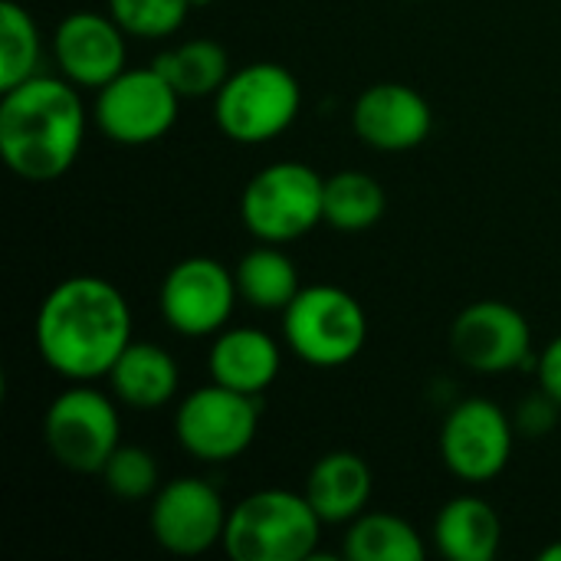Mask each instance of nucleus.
I'll return each mask as SVG.
<instances>
[{
  "label": "nucleus",
  "instance_id": "obj_8",
  "mask_svg": "<svg viewBox=\"0 0 561 561\" xmlns=\"http://www.w3.org/2000/svg\"><path fill=\"white\" fill-rule=\"evenodd\" d=\"M260 414L263 408L256 394L210 381L178 404L174 437L201 463H230L253 447Z\"/></svg>",
  "mask_w": 561,
  "mask_h": 561
},
{
  "label": "nucleus",
  "instance_id": "obj_12",
  "mask_svg": "<svg viewBox=\"0 0 561 561\" xmlns=\"http://www.w3.org/2000/svg\"><path fill=\"white\" fill-rule=\"evenodd\" d=\"M513 421L490 398H467L450 408L440 427V460L463 483H490L513 460Z\"/></svg>",
  "mask_w": 561,
  "mask_h": 561
},
{
  "label": "nucleus",
  "instance_id": "obj_3",
  "mask_svg": "<svg viewBox=\"0 0 561 561\" xmlns=\"http://www.w3.org/2000/svg\"><path fill=\"white\" fill-rule=\"evenodd\" d=\"M322 526L306 493L260 490L230 510L220 549L233 561L316 559Z\"/></svg>",
  "mask_w": 561,
  "mask_h": 561
},
{
  "label": "nucleus",
  "instance_id": "obj_13",
  "mask_svg": "<svg viewBox=\"0 0 561 561\" xmlns=\"http://www.w3.org/2000/svg\"><path fill=\"white\" fill-rule=\"evenodd\" d=\"M450 348L463 368L500 375L526 365L533 352V329L516 306L503 299H480L454 319Z\"/></svg>",
  "mask_w": 561,
  "mask_h": 561
},
{
  "label": "nucleus",
  "instance_id": "obj_7",
  "mask_svg": "<svg viewBox=\"0 0 561 561\" xmlns=\"http://www.w3.org/2000/svg\"><path fill=\"white\" fill-rule=\"evenodd\" d=\"M112 398L92 388V381H72L49 401L43 414V444L59 467L72 473H102L122 444V417Z\"/></svg>",
  "mask_w": 561,
  "mask_h": 561
},
{
  "label": "nucleus",
  "instance_id": "obj_27",
  "mask_svg": "<svg viewBox=\"0 0 561 561\" xmlns=\"http://www.w3.org/2000/svg\"><path fill=\"white\" fill-rule=\"evenodd\" d=\"M536 371H539V388L561 408V335L546 345V352L539 355Z\"/></svg>",
  "mask_w": 561,
  "mask_h": 561
},
{
  "label": "nucleus",
  "instance_id": "obj_25",
  "mask_svg": "<svg viewBox=\"0 0 561 561\" xmlns=\"http://www.w3.org/2000/svg\"><path fill=\"white\" fill-rule=\"evenodd\" d=\"M191 10V0H108V13L115 16V23L135 39L174 36Z\"/></svg>",
  "mask_w": 561,
  "mask_h": 561
},
{
  "label": "nucleus",
  "instance_id": "obj_24",
  "mask_svg": "<svg viewBox=\"0 0 561 561\" xmlns=\"http://www.w3.org/2000/svg\"><path fill=\"white\" fill-rule=\"evenodd\" d=\"M39 59H43V36L33 13L16 0H3L0 3V92L39 76L36 72Z\"/></svg>",
  "mask_w": 561,
  "mask_h": 561
},
{
  "label": "nucleus",
  "instance_id": "obj_18",
  "mask_svg": "<svg viewBox=\"0 0 561 561\" xmlns=\"http://www.w3.org/2000/svg\"><path fill=\"white\" fill-rule=\"evenodd\" d=\"M105 378L115 401L131 411H158L171 404L181 388L174 355L154 342H131Z\"/></svg>",
  "mask_w": 561,
  "mask_h": 561
},
{
  "label": "nucleus",
  "instance_id": "obj_2",
  "mask_svg": "<svg viewBox=\"0 0 561 561\" xmlns=\"http://www.w3.org/2000/svg\"><path fill=\"white\" fill-rule=\"evenodd\" d=\"M89 112L66 76H33L0 99V154L33 184L62 178L82 154Z\"/></svg>",
  "mask_w": 561,
  "mask_h": 561
},
{
  "label": "nucleus",
  "instance_id": "obj_6",
  "mask_svg": "<svg viewBox=\"0 0 561 561\" xmlns=\"http://www.w3.org/2000/svg\"><path fill=\"white\" fill-rule=\"evenodd\" d=\"M325 178L302 161H273L240 194V220L260 243H293L322 224Z\"/></svg>",
  "mask_w": 561,
  "mask_h": 561
},
{
  "label": "nucleus",
  "instance_id": "obj_4",
  "mask_svg": "<svg viewBox=\"0 0 561 561\" xmlns=\"http://www.w3.org/2000/svg\"><path fill=\"white\" fill-rule=\"evenodd\" d=\"M283 339L299 362L312 368H342L368 345V312L342 286H302L283 309Z\"/></svg>",
  "mask_w": 561,
  "mask_h": 561
},
{
  "label": "nucleus",
  "instance_id": "obj_9",
  "mask_svg": "<svg viewBox=\"0 0 561 561\" xmlns=\"http://www.w3.org/2000/svg\"><path fill=\"white\" fill-rule=\"evenodd\" d=\"M181 102V92L154 66H138L99 89L92 122L108 141L141 148L161 141L174 128Z\"/></svg>",
  "mask_w": 561,
  "mask_h": 561
},
{
  "label": "nucleus",
  "instance_id": "obj_14",
  "mask_svg": "<svg viewBox=\"0 0 561 561\" xmlns=\"http://www.w3.org/2000/svg\"><path fill=\"white\" fill-rule=\"evenodd\" d=\"M128 33L108 13L79 10L59 20L53 33V59L79 89H102L128 66Z\"/></svg>",
  "mask_w": 561,
  "mask_h": 561
},
{
  "label": "nucleus",
  "instance_id": "obj_11",
  "mask_svg": "<svg viewBox=\"0 0 561 561\" xmlns=\"http://www.w3.org/2000/svg\"><path fill=\"white\" fill-rule=\"evenodd\" d=\"M227 519L230 510L224 496L201 477H178L161 483L148 510V529L154 542L181 559H194L224 546Z\"/></svg>",
  "mask_w": 561,
  "mask_h": 561
},
{
  "label": "nucleus",
  "instance_id": "obj_19",
  "mask_svg": "<svg viewBox=\"0 0 561 561\" xmlns=\"http://www.w3.org/2000/svg\"><path fill=\"white\" fill-rule=\"evenodd\" d=\"M434 546L450 561H493L503 546L500 513L483 496H454L434 519Z\"/></svg>",
  "mask_w": 561,
  "mask_h": 561
},
{
  "label": "nucleus",
  "instance_id": "obj_30",
  "mask_svg": "<svg viewBox=\"0 0 561 561\" xmlns=\"http://www.w3.org/2000/svg\"><path fill=\"white\" fill-rule=\"evenodd\" d=\"M207 3H210V0H191V7H194V10H197V7H207Z\"/></svg>",
  "mask_w": 561,
  "mask_h": 561
},
{
  "label": "nucleus",
  "instance_id": "obj_15",
  "mask_svg": "<svg viewBox=\"0 0 561 561\" xmlns=\"http://www.w3.org/2000/svg\"><path fill=\"white\" fill-rule=\"evenodd\" d=\"M352 128L362 145L385 154H401L431 138L434 112L417 89L404 82H375L355 99Z\"/></svg>",
  "mask_w": 561,
  "mask_h": 561
},
{
  "label": "nucleus",
  "instance_id": "obj_17",
  "mask_svg": "<svg viewBox=\"0 0 561 561\" xmlns=\"http://www.w3.org/2000/svg\"><path fill=\"white\" fill-rule=\"evenodd\" d=\"M375 490L371 467L352 450H332L319 457L306 477V500L325 526H348L368 510Z\"/></svg>",
  "mask_w": 561,
  "mask_h": 561
},
{
  "label": "nucleus",
  "instance_id": "obj_26",
  "mask_svg": "<svg viewBox=\"0 0 561 561\" xmlns=\"http://www.w3.org/2000/svg\"><path fill=\"white\" fill-rule=\"evenodd\" d=\"M102 483L112 496L125 500V503H138L158 493L161 486V473H158V460L151 457V450L145 447H128L118 444V450L108 457V463L102 467Z\"/></svg>",
  "mask_w": 561,
  "mask_h": 561
},
{
  "label": "nucleus",
  "instance_id": "obj_20",
  "mask_svg": "<svg viewBox=\"0 0 561 561\" xmlns=\"http://www.w3.org/2000/svg\"><path fill=\"white\" fill-rule=\"evenodd\" d=\"M237 293L247 306L263 312H283L302 289L299 270L279 243H260L240 256L237 270Z\"/></svg>",
  "mask_w": 561,
  "mask_h": 561
},
{
  "label": "nucleus",
  "instance_id": "obj_1",
  "mask_svg": "<svg viewBox=\"0 0 561 561\" xmlns=\"http://www.w3.org/2000/svg\"><path fill=\"white\" fill-rule=\"evenodd\" d=\"M33 342L43 365L59 378L99 381L135 342L131 306L122 289L102 276H69L43 296Z\"/></svg>",
  "mask_w": 561,
  "mask_h": 561
},
{
  "label": "nucleus",
  "instance_id": "obj_23",
  "mask_svg": "<svg viewBox=\"0 0 561 561\" xmlns=\"http://www.w3.org/2000/svg\"><path fill=\"white\" fill-rule=\"evenodd\" d=\"M342 552L352 561H421L424 542L408 519L365 510L348 523Z\"/></svg>",
  "mask_w": 561,
  "mask_h": 561
},
{
  "label": "nucleus",
  "instance_id": "obj_21",
  "mask_svg": "<svg viewBox=\"0 0 561 561\" xmlns=\"http://www.w3.org/2000/svg\"><path fill=\"white\" fill-rule=\"evenodd\" d=\"M181 99H210L230 79V56L217 39H184L151 59Z\"/></svg>",
  "mask_w": 561,
  "mask_h": 561
},
{
  "label": "nucleus",
  "instance_id": "obj_28",
  "mask_svg": "<svg viewBox=\"0 0 561 561\" xmlns=\"http://www.w3.org/2000/svg\"><path fill=\"white\" fill-rule=\"evenodd\" d=\"M556 411H561V408L542 391L539 398H533V401L523 408V427H526L529 434H546V431L556 424Z\"/></svg>",
  "mask_w": 561,
  "mask_h": 561
},
{
  "label": "nucleus",
  "instance_id": "obj_22",
  "mask_svg": "<svg viewBox=\"0 0 561 561\" xmlns=\"http://www.w3.org/2000/svg\"><path fill=\"white\" fill-rule=\"evenodd\" d=\"M388 210L385 187L365 171H339L325 178L322 194V224L342 233L371 230Z\"/></svg>",
  "mask_w": 561,
  "mask_h": 561
},
{
  "label": "nucleus",
  "instance_id": "obj_5",
  "mask_svg": "<svg viewBox=\"0 0 561 561\" xmlns=\"http://www.w3.org/2000/svg\"><path fill=\"white\" fill-rule=\"evenodd\" d=\"M302 108L299 79L279 62H247L214 95L217 128L237 145H263L293 128Z\"/></svg>",
  "mask_w": 561,
  "mask_h": 561
},
{
  "label": "nucleus",
  "instance_id": "obj_16",
  "mask_svg": "<svg viewBox=\"0 0 561 561\" xmlns=\"http://www.w3.org/2000/svg\"><path fill=\"white\" fill-rule=\"evenodd\" d=\"M279 368H283V348L276 345L270 332L233 325L214 335V345L207 355L210 381L260 398L266 388H273V381L279 378Z\"/></svg>",
  "mask_w": 561,
  "mask_h": 561
},
{
  "label": "nucleus",
  "instance_id": "obj_29",
  "mask_svg": "<svg viewBox=\"0 0 561 561\" xmlns=\"http://www.w3.org/2000/svg\"><path fill=\"white\" fill-rule=\"evenodd\" d=\"M539 559H542V561H561V542H552V546H546Z\"/></svg>",
  "mask_w": 561,
  "mask_h": 561
},
{
  "label": "nucleus",
  "instance_id": "obj_10",
  "mask_svg": "<svg viewBox=\"0 0 561 561\" xmlns=\"http://www.w3.org/2000/svg\"><path fill=\"white\" fill-rule=\"evenodd\" d=\"M237 276L214 256H187L174 263L158 289V306L171 332L207 339L227 329L237 306Z\"/></svg>",
  "mask_w": 561,
  "mask_h": 561
}]
</instances>
